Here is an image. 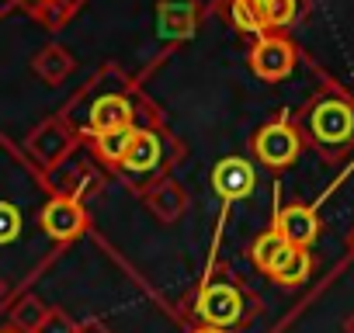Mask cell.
Returning <instances> with one entry per match:
<instances>
[{"label": "cell", "instance_id": "6da1fadb", "mask_svg": "<svg viewBox=\"0 0 354 333\" xmlns=\"http://www.w3.org/2000/svg\"><path fill=\"white\" fill-rule=\"evenodd\" d=\"M302 146L316 149L326 163H344L354 153V94L323 84L299 111H292Z\"/></svg>", "mask_w": 354, "mask_h": 333}, {"label": "cell", "instance_id": "7a4b0ae2", "mask_svg": "<svg viewBox=\"0 0 354 333\" xmlns=\"http://www.w3.org/2000/svg\"><path fill=\"white\" fill-rule=\"evenodd\" d=\"M257 312V298L233 278H212L198 288L192 316L202 326H219V330H240L254 319Z\"/></svg>", "mask_w": 354, "mask_h": 333}, {"label": "cell", "instance_id": "3957f363", "mask_svg": "<svg viewBox=\"0 0 354 333\" xmlns=\"http://www.w3.org/2000/svg\"><path fill=\"white\" fill-rule=\"evenodd\" d=\"M177 156H181V146H177L174 135H167L160 125H136L132 142H129V149L118 160L115 171H122L142 191L146 184L160 181V174L167 171Z\"/></svg>", "mask_w": 354, "mask_h": 333}, {"label": "cell", "instance_id": "277c9868", "mask_svg": "<svg viewBox=\"0 0 354 333\" xmlns=\"http://www.w3.org/2000/svg\"><path fill=\"white\" fill-rule=\"evenodd\" d=\"M80 146V132L70 118L63 115H49L42 118L28 135H25V156L28 163L35 166V171L42 178H53L59 166L73 156V149Z\"/></svg>", "mask_w": 354, "mask_h": 333}, {"label": "cell", "instance_id": "5b68a950", "mask_svg": "<svg viewBox=\"0 0 354 333\" xmlns=\"http://www.w3.org/2000/svg\"><path fill=\"white\" fill-rule=\"evenodd\" d=\"M250 146H254V156H257L264 166H271V171H288V166L299 160V153H302V139H299V132H295L292 111L281 108L271 122H264V125L254 132Z\"/></svg>", "mask_w": 354, "mask_h": 333}, {"label": "cell", "instance_id": "8992f818", "mask_svg": "<svg viewBox=\"0 0 354 333\" xmlns=\"http://www.w3.org/2000/svg\"><path fill=\"white\" fill-rule=\"evenodd\" d=\"M39 229L46 240L66 247L73 240H80L87 233V209L80 198H70V195H49L42 202V212H39Z\"/></svg>", "mask_w": 354, "mask_h": 333}, {"label": "cell", "instance_id": "52a82bcc", "mask_svg": "<svg viewBox=\"0 0 354 333\" xmlns=\"http://www.w3.org/2000/svg\"><path fill=\"white\" fill-rule=\"evenodd\" d=\"M295 59H299V53L288 35H261L250 49V70H254V77H261L268 84L285 80L295 70Z\"/></svg>", "mask_w": 354, "mask_h": 333}, {"label": "cell", "instance_id": "ba28073f", "mask_svg": "<svg viewBox=\"0 0 354 333\" xmlns=\"http://www.w3.org/2000/svg\"><path fill=\"white\" fill-rule=\"evenodd\" d=\"M202 0H156V39L181 42L192 39L202 21Z\"/></svg>", "mask_w": 354, "mask_h": 333}, {"label": "cell", "instance_id": "9c48e42d", "mask_svg": "<svg viewBox=\"0 0 354 333\" xmlns=\"http://www.w3.org/2000/svg\"><path fill=\"white\" fill-rule=\"evenodd\" d=\"M257 184V171L247 156H226L212 166V188L223 202H240L254 191Z\"/></svg>", "mask_w": 354, "mask_h": 333}, {"label": "cell", "instance_id": "30bf717a", "mask_svg": "<svg viewBox=\"0 0 354 333\" xmlns=\"http://www.w3.org/2000/svg\"><path fill=\"white\" fill-rule=\"evenodd\" d=\"M139 195H142L146 209L153 212V219H160L163 226H174L177 219H181V216L188 212V205H192V198H188L185 184H177L174 178H160V181L146 184Z\"/></svg>", "mask_w": 354, "mask_h": 333}, {"label": "cell", "instance_id": "8fae6325", "mask_svg": "<svg viewBox=\"0 0 354 333\" xmlns=\"http://www.w3.org/2000/svg\"><path fill=\"white\" fill-rule=\"evenodd\" d=\"M274 229L292 243V247H302V250H309L313 243H316V236H319V216H316V205H285V209H278V216H274Z\"/></svg>", "mask_w": 354, "mask_h": 333}, {"label": "cell", "instance_id": "7c38bea8", "mask_svg": "<svg viewBox=\"0 0 354 333\" xmlns=\"http://www.w3.org/2000/svg\"><path fill=\"white\" fill-rule=\"evenodd\" d=\"M250 8L264 35H285L306 15V0H250Z\"/></svg>", "mask_w": 354, "mask_h": 333}, {"label": "cell", "instance_id": "4fadbf2b", "mask_svg": "<svg viewBox=\"0 0 354 333\" xmlns=\"http://www.w3.org/2000/svg\"><path fill=\"white\" fill-rule=\"evenodd\" d=\"M18 8L46 32H59L80 15L84 0H18Z\"/></svg>", "mask_w": 354, "mask_h": 333}, {"label": "cell", "instance_id": "5bb4252c", "mask_svg": "<svg viewBox=\"0 0 354 333\" xmlns=\"http://www.w3.org/2000/svg\"><path fill=\"white\" fill-rule=\"evenodd\" d=\"M73 70H77V59H73V53H70L66 46H59V42H49V46H42V49L32 56V73H35L46 87H59Z\"/></svg>", "mask_w": 354, "mask_h": 333}, {"label": "cell", "instance_id": "9a60e30c", "mask_svg": "<svg viewBox=\"0 0 354 333\" xmlns=\"http://www.w3.org/2000/svg\"><path fill=\"white\" fill-rule=\"evenodd\" d=\"M53 305H46L39 295L32 292H18L15 298H8L4 312H8V326H15L18 333H39L46 316H49Z\"/></svg>", "mask_w": 354, "mask_h": 333}, {"label": "cell", "instance_id": "2e32d148", "mask_svg": "<svg viewBox=\"0 0 354 333\" xmlns=\"http://www.w3.org/2000/svg\"><path fill=\"white\" fill-rule=\"evenodd\" d=\"M309 274H313V254L302 247H288V254L278 260V267L268 278L281 288H299V285H306Z\"/></svg>", "mask_w": 354, "mask_h": 333}, {"label": "cell", "instance_id": "e0dca14e", "mask_svg": "<svg viewBox=\"0 0 354 333\" xmlns=\"http://www.w3.org/2000/svg\"><path fill=\"white\" fill-rule=\"evenodd\" d=\"M288 247H292V243L271 226V229H264V233L250 243V260H254V267H257L261 274H271V271L278 267V260L288 254Z\"/></svg>", "mask_w": 354, "mask_h": 333}, {"label": "cell", "instance_id": "ac0fdd59", "mask_svg": "<svg viewBox=\"0 0 354 333\" xmlns=\"http://www.w3.org/2000/svg\"><path fill=\"white\" fill-rule=\"evenodd\" d=\"M132 132H136V125H132V129H118V132H104V135H91L87 142H91V149H94V156H97L101 163L118 166V160L125 156V149H129V142H132Z\"/></svg>", "mask_w": 354, "mask_h": 333}, {"label": "cell", "instance_id": "d6986e66", "mask_svg": "<svg viewBox=\"0 0 354 333\" xmlns=\"http://www.w3.org/2000/svg\"><path fill=\"white\" fill-rule=\"evenodd\" d=\"M216 15L219 18H226L240 35H264L261 32V25H257V18H254V8H250V0H216Z\"/></svg>", "mask_w": 354, "mask_h": 333}, {"label": "cell", "instance_id": "ffe728a7", "mask_svg": "<svg viewBox=\"0 0 354 333\" xmlns=\"http://www.w3.org/2000/svg\"><path fill=\"white\" fill-rule=\"evenodd\" d=\"M39 333H77V323H73V316H70L66 309H56V305H53Z\"/></svg>", "mask_w": 354, "mask_h": 333}, {"label": "cell", "instance_id": "44dd1931", "mask_svg": "<svg viewBox=\"0 0 354 333\" xmlns=\"http://www.w3.org/2000/svg\"><path fill=\"white\" fill-rule=\"evenodd\" d=\"M77 333H115L104 319H97V316H87L84 323H77Z\"/></svg>", "mask_w": 354, "mask_h": 333}, {"label": "cell", "instance_id": "7402d4cb", "mask_svg": "<svg viewBox=\"0 0 354 333\" xmlns=\"http://www.w3.org/2000/svg\"><path fill=\"white\" fill-rule=\"evenodd\" d=\"M11 11H18V0H0V18H8Z\"/></svg>", "mask_w": 354, "mask_h": 333}, {"label": "cell", "instance_id": "603a6c76", "mask_svg": "<svg viewBox=\"0 0 354 333\" xmlns=\"http://www.w3.org/2000/svg\"><path fill=\"white\" fill-rule=\"evenodd\" d=\"M188 333H230V330H219V326H202V323H198V326H192Z\"/></svg>", "mask_w": 354, "mask_h": 333}, {"label": "cell", "instance_id": "cb8c5ba5", "mask_svg": "<svg viewBox=\"0 0 354 333\" xmlns=\"http://www.w3.org/2000/svg\"><path fill=\"white\" fill-rule=\"evenodd\" d=\"M8 298H11V288L4 285V278H0V309H4V305H8Z\"/></svg>", "mask_w": 354, "mask_h": 333}, {"label": "cell", "instance_id": "d4e9b609", "mask_svg": "<svg viewBox=\"0 0 354 333\" xmlns=\"http://www.w3.org/2000/svg\"><path fill=\"white\" fill-rule=\"evenodd\" d=\"M344 333H354V312H347V319H344Z\"/></svg>", "mask_w": 354, "mask_h": 333}, {"label": "cell", "instance_id": "484cf974", "mask_svg": "<svg viewBox=\"0 0 354 333\" xmlns=\"http://www.w3.org/2000/svg\"><path fill=\"white\" fill-rule=\"evenodd\" d=\"M347 247H351V254H354V229L347 233Z\"/></svg>", "mask_w": 354, "mask_h": 333}, {"label": "cell", "instance_id": "4316f807", "mask_svg": "<svg viewBox=\"0 0 354 333\" xmlns=\"http://www.w3.org/2000/svg\"><path fill=\"white\" fill-rule=\"evenodd\" d=\"M0 333H18V330H15V326H4V330H0Z\"/></svg>", "mask_w": 354, "mask_h": 333}]
</instances>
